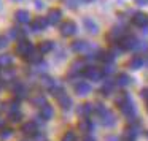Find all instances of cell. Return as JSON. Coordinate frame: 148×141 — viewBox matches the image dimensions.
Here are the masks:
<instances>
[{
	"label": "cell",
	"mask_w": 148,
	"mask_h": 141,
	"mask_svg": "<svg viewBox=\"0 0 148 141\" xmlns=\"http://www.w3.org/2000/svg\"><path fill=\"white\" fill-rule=\"evenodd\" d=\"M7 43H8L7 37H0V49L5 48V46H7Z\"/></svg>",
	"instance_id": "ab89813d"
},
{
	"label": "cell",
	"mask_w": 148,
	"mask_h": 141,
	"mask_svg": "<svg viewBox=\"0 0 148 141\" xmlns=\"http://www.w3.org/2000/svg\"><path fill=\"white\" fill-rule=\"evenodd\" d=\"M91 92V86L86 83V81H80V83L75 84V94L80 97H84Z\"/></svg>",
	"instance_id": "4fadbf2b"
},
{
	"label": "cell",
	"mask_w": 148,
	"mask_h": 141,
	"mask_svg": "<svg viewBox=\"0 0 148 141\" xmlns=\"http://www.w3.org/2000/svg\"><path fill=\"white\" fill-rule=\"evenodd\" d=\"M86 68V62L84 60H75L73 64H72L70 70H69V79H75L77 76H80V75H83V70Z\"/></svg>",
	"instance_id": "277c9868"
},
{
	"label": "cell",
	"mask_w": 148,
	"mask_h": 141,
	"mask_svg": "<svg viewBox=\"0 0 148 141\" xmlns=\"http://www.w3.org/2000/svg\"><path fill=\"white\" fill-rule=\"evenodd\" d=\"M42 56H43V54H42L40 51H35V49H34V51L29 54V57H27L26 60L29 62L30 65H40V64L43 62V60H42Z\"/></svg>",
	"instance_id": "d6986e66"
},
{
	"label": "cell",
	"mask_w": 148,
	"mask_h": 141,
	"mask_svg": "<svg viewBox=\"0 0 148 141\" xmlns=\"http://www.w3.org/2000/svg\"><path fill=\"white\" fill-rule=\"evenodd\" d=\"M11 64H13V57L10 54H0V67L8 68Z\"/></svg>",
	"instance_id": "f1b7e54d"
},
{
	"label": "cell",
	"mask_w": 148,
	"mask_h": 141,
	"mask_svg": "<svg viewBox=\"0 0 148 141\" xmlns=\"http://www.w3.org/2000/svg\"><path fill=\"white\" fill-rule=\"evenodd\" d=\"M113 71H115V67H113V64H107L105 67H103L102 73H103V76H108L110 73H113Z\"/></svg>",
	"instance_id": "e575fe53"
},
{
	"label": "cell",
	"mask_w": 148,
	"mask_h": 141,
	"mask_svg": "<svg viewBox=\"0 0 148 141\" xmlns=\"http://www.w3.org/2000/svg\"><path fill=\"white\" fill-rule=\"evenodd\" d=\"M116 105L121 109V113L129 119V122H137V111H135V105L132 102V98L129 97V94H121L116 100Z\"/></svg>",
	"instance_id": "6da1fadb"
},
{
	"label": "cell",
	"mask_w": 148,
	"mask_h": 141,
	"mask_svg": "<svg viewBox=\"0 0 148 141\" xmlns=\"http://www.w3.org/2000/svg\"><path fill=\"white\" fill-rule=\"evenodd\" d=\"M42 84H43L45 87H48V89H51L53 86H56V84H54V79H53L51 76H46V75H45V76H42Z\"/></svg>",
	"instance_id": "4dcf8cb0"
},
{
	"label": "cell",
	"mask_w": 148,
	"mask_h": 141,
	"mask_svg": "<svg viewBox=\"0 0 148 141\" xmlns=\"http://www.w3.org/2000/svg\"><path fill=\"white\" fill-rule=\"evenodd\" d=\"M108 141H119L118 136H108Z\"/></svg>",
	"instance_id": "ee69618b"
},
{
	"label": "cell",
	"mask_w": 148,
	"mask_h": 141,
	"mask_svg": "<svg viewBox=\"0 0 148 141\" xmlns=\"http://www.w3.org/2000/svg\"><path fill=\"white\" fill-rule=\"evenodd\" d=\"M124 32H126V27H123V26H115L112 30L108 32V40L110 41H118L119 38H121L123 35H124Z\"/></svg>",
	"instance_id": "9c48e42d"
},
{
	"label": "cell",
	"mask_w": 148,
	"mask_h": 141,
	"mask_svg": "<svg viewBox=\"0 0 148 141\" xmlns=\"http://www.w3.org/2000/svg\"><path fill=\"white\" fill-rule=\"evenodd\" d=\"M70 48L73 52H89V49L94 48V46H91L89 43H86L84 40H75V41H72Z\"/></svg>",
	"instance_id": "52a82bcc"
},
{
	"label": "cell",
	"mask_w": 148,
	"mask_h": 141,
	"mask_svg": "<svg viewBox=\"0 0 148 141\" xmlns=\"http://www.w3.org/2000/svg\"><path fill=\"white\" fill-rule=\"evenodd\" d=\"M137 2V5H147L148 3V0H135Z\"/></svg>",
	"instance_id": "7bdbcfd3"
},
{
	"label": "cell",
	"mask_w": 148,
	"mask_h": 141,
	"mask_svg": "<svg viewBox=\"0 0 148 141\" xmlns=\"http://www.w3.org/2000/svg\"><path fill=\"white\" fill-rule=\"evenodd\" d=\"M14 2H23V0H14Z\"/></svg>",
	"instance_id": "7dc6e473"
},
{
	"label": "cell",
	"mask_w": 148,
	"mask_h": 141,
	"mask_svg": "<svg viewBox=\"0 0 148 141\" xmlns=\"http://www.w3.org/2000/svg\"><path fill=\"white\" fill-rule=\"evenodd\" d=\"M53 48H54V43L53 41H42L38 45V51L42 52V54H46V52H51Z\"/></svg>",
	"instance_id": "83f0119b"
},
{
	"label": "cell",
	"mask_w": 148,
	"mask_h": 141,
	"mask_svg": "<svg viewBox=\"0 0 148 141\" xmlns=\"http://www.w3.org/2000/svg\"><path fill=\"white\" fill-rule=\"evenodd\" d=\"M35 7L38 8V10H42V8H43V3H42V0H35Z\"/></svg>",
	"instance_id": "b9f144b4"
},
{
	"label": "cell",
	"mask_w": 148,
	"mask_h": 141,
	"mask_svg": "<svg viewBox=\"0 0 148 141\" xmlns=\"http://www.w3.org/2000/svg\"><path fill=\"white\" fill-rule=\"evenodd\" d=\"M113 89H115V83H113L112 79H107L105 84L102 86V89H100V94H102L103 97H108L113 94Z\"/></svg>",
	"instance_id": "7402d4cb"
},
{
	"label": "cell",
	"mask_w": 148,
	"mask_h": 141,
	"mask_svg": "<svg viewBox=\"0 0 148 141\" xmlns=\"http://www.w3.org/2000/svg\"><path fill=\"white\" fill-rule=\"evenodd\" d=\"M138 133H140V127L137 125V122H134L132 125H129V127H127L124 136H126V140H127V141H134L135 136H137Z\"/></svg>",
	"instance_id": "9a60e30c"
},
{
	"label": "cell",
	"mask_w": 148,
	"mask_h": 141,
	"mask_svg": "<svg viewBox=\"0 0 148 141\" xmlns=\"http://www.w3.org/2000/svg\"><path fill=\"white\" fill-rule=\"evenodd\" d=\"M84 141H96L92 136H84Z\"/></svg>",
	"instance_id": "f6af8a7d"
},
{
	"label": "cell",
	"mask_w": 148,
	"mask_h": 141,
	"mask_svg": "<svg viewBox=\"0 0 148 141\" xmlns=\"http://www.w3.org/2000/svg\"><path fill=\"white\" fill-rule=\"evenodd\" d=\"M115 83L118 84V86H121V87H126V86H129V84H131V78H129L126 73H121V75H118V76H116Z\"/></svg>",
	"instance_id": "4316f807"
},
{
	"label": "cell",
	"mask_w": 148,
	"mask_h": 141,
	"mask_svg": "<svg viewBox=\"0 0 148 141\" xmlns=\"http://www.w3.org/2000/svg\"><path fill=\"white\" fill-rule=\"evenodd\" d=\"M100 122H102L105 127H113V125L116 124V116L113 114L112 111L107 109V113H103V114L100 116Z\"/></svg>",
	"instance_id": "7c38bea8"
},
{
	"label": "cell",
	"mask_w": 148,
	"mask_h": 141,
	"mask_svg": "<svg viewBox=\"0 0 148 141\" xmlns=\"http://www.w3.org/2000/svg\"><path fill=\"white\" fill-rule=\"evenodd\" d=\"M10 119L14 122L21 121V111H10Z\"/></svg>",
	"instance_id": "d590c367"
},
{
	"label": "cell",
	"mask_w": 148,
	"mask_h": 141,
	"mask_svg": "<svg viewBox=\"0 0 148 141\" xmlns=\"http://www.w3.org/2000/svg\"><path fill=\"white\" fill-rule=\"evenodd\" d=\"M132 24L137 27H140V29H143V27L148 26V14L142 13V11H137V13L132 14Z\"/></svg>",
	"instance_id": "ba28073f"
},
{
	"label": "cell",
	"mask_w": 148,
	"mask_h": 141,
	"mask_svg": "<svg viewBox=\"0 0 148 141\" xmlns=\"http://www.w3.org/2000/svg\"><path fill=\"white\" fill-rule=\"evenodd\" d=\"M23 133H26L27 136H34L35 133H38V125L35 124L34 121H29V122H26V124L23 125Z\"/></svg>",
	"instance_id": "5bb4252c"
},
{
	"label": "cell",
	"mask_w": 148,
	"mask_h": 141,
	"mask_svg": "<svg viewBox=\"0 0 148 141\" xmlns=\"http://www.w3.org/2000/svg\"><path fill=\"white\" fill-rule=\"evenodd\" d=\"M32 138H34L35 141H46V136H45L43 133H40V132H38V133H35Z\"/></svg>",
	"instance_id": "f35d334b"
},
{
	"label": "cell",
	"mask_w": 148,
	"mask_h": 141,
	"mask_svg": "<svg viewBox=\"0 0 148 141\" xmlns=\"http://www.w3.org/2000/svg\"><path fill=\"white\" fill-rule=\"evenodd\" d=\"M24 33H26V30L23 29V27H13V29L8 32V37L13 40H21L24 37Z\"/></svg>",
	"instance_id": "d4e9b609"
},
{
	"label": "cell",
	"mask_w": 148,
	"mask_h": 141,
	"mask_svg": "<svg viewBox=\"0 0 148 141\" xmlns=\"http://www.w3.org/2000/svg\"><path fill=\"white\" fill-rule=\"evenodd\" d=\"M94 109H96V113H97L99 116H102L103 113H107V108L102 105V103H97V105H96V108H94Z\"/></svg>",
	"instance_id": "8d00e7d4"
},
{
	"label": "cell",
	"mask_w": 148,
	"mask_h": 141,
	"mask_svg": "<svg viewBox=\"0 0 148 141\" xmlns=\"http://www.w3.org/2000/svg\"><path fill=\"white\" fill-rule=\"evenodd\" d=\"M58 102H59V105H61L62 109H70L72 108V98L67 94H62L61 97H58Z\"/></svg>",
	"instance_id": "cb8c5ba5"
},
{
	"label": "cell",
	"mask_w": 148,
	"mask_h": 141,
	"mask_svg": "<svg viewBox=\"0 0 148 141\" xmlns=\"http://www.w3.org/2000/svg\"><path fill=\"white\" fill-rule=\"evenodd\" d=\"M92 111H94L92 103H83V105H80V108H78V114L83 116V117H88Z\"/></svg>",
	"instance_id": "603a6c76"
},
{
	"label": "cell",
	"mask_w": 148,
	"mask_h": 141,
	"mask_svg": "<svg viewBox=\"0 0 148 141\" xmlns=\"http://www.w3.org/2000/svg\"><path fill=\"white\" fill-rule=\"evenodd\" d=\"M83 24H84V27H86L88 32L92 33V35H96V33L99 32V27H97V24L94 22L91 18H84V19H83Z\"/></svg>",
	"instance_id": "44dd1931"
},
{
	"label": "cell",
	"mask_w": 148,
	"mask_h": 141,
	"mask_svg": "<svg viewBox=\"0 0 148 141\" xmlns=\"http://www.w3.org/2000/svg\"><path fill=\"white\" fill-rule=\"evenodd\" d=\"M13 135V128L10 127H0V138H8Z\"/></svg>",
	"instance_id": "836d02e7"
},
{
	"label": "cell",
	"mask_w": 148,
	"mask_h": 141,
	"mask_svg": "<svg viewBox=\"0 0 148 141\" xmlns=\"http://www.w3.org/2000/svg\"><path fill=\"white\" fill-rule=\"evenodd\" d=\"M46 103H48V102H46V98L43 95H38V97H35V98L32 100V105L34 106H38V108H42L43 105H46Z\"/></svg>",
	"instance_id": "1f68e13d"
},
{
	"label": "cell",
	"mask_w": 148,
	"mask_h": 141,
	"mask_svg": "<svg viewBox=\"0 0 148 141\" xmlns=\"http://www.w3.org/2000/svg\"><path fill=\"white\" fill-rule=\"evenodd\" d=\"M46 27H48L46 18H35V21H32V32H35V33L43 32Z\"/></svg>",
	"instance_id": "8fae6325"
},
{
	"label": "cell",
	"mask_w": 148,
	"mask_h": 141,
	"mask_svg": "<svg viewBox=\"0 0 148 141\" xmlns=\"http://www.w3.org/2000/svg\"><path fill=\"white\" fill-rule=\"evenodd\" d=\"M83 3H91V2H94V0H81Z\"/></svg>",
	"instance_id": "bcb514c9"
},
{
	"label": "cell",
	"mask_w": 148,
	"mask_h": 141,
	"mask_svg": "<svg viewBox=\"0 0 148 141\" xmlns=\"http://www.w3.org/2000/svg\"><path fill=\"white\" fill-rule=\"evenodd\" d=\"M140 95H142V98H145V100L148 102V87H147V89H142Z\"/></svg>",
	"instance_id": "60d3db41"
},
{
	"label": "cell",
	"mask_w": 148,
	"mask_h": 141,
	"mask_svg": "<svg viewBox=\"0 0 148 141\" xmlns=\"http://www.w3.org/2000/svg\"><path fill=\"white\" fill-rule=\"evenodd\" d=\"M40 117L45 119V121H49V119L54 117V109H53L51 105H43L42 108H40Z\"/></svg>",
	"instance_id": "e0dca14e"
},
{
	"label": "cell",
	"mask_w": 148,
	"mask_h": 141,
	"mask_svg": "<svg viewBox=\"0 0 148 141\" xmlns=\"http://www.w3.org/2000/svg\"><path fill=\"white\" fill-rule=\"evenodd\" d=\"M147 109H148V103H147Z\"/></svg>",
	"instance_id": "c3c4849f"
},
{
	"label": "cell",
	"mask_w": 148,
	"mask_h": 141,
	"mask_svg": "<svg viewBox=\"0 0 148 141\" xmlns=\"http://www.w3.org/2000/svg\"><path fill=\"white\" fill-rule=\"evenodd\" d=\"M59 32L64 37L75 35V33H77V24H75L73 21H64V22L61 24V27H59Z\"/></svg>",
	"instance_id": "5b68a950"
},
{
	"label": "cell",
	"mask_w": 148,
	"mask_h": 141,
	"mask_svg": "<svg viewBox=\"0 0 148 141\" xmlns=\"http://www.w3.org/2000/svg\"><path fill=\"white\" fill-rule=\"evenodd\" d=\"M34 49L35 48H34V45L29 41V40L21 38L19 41H18V45H16V54L19 56V57H23V59H27Z\"/></svg>",
	"instance_id": "7a4b0ae2"
},
{
	"label": "cell",
	"mask_w": 148,
	"mask_h": 141,
	"mask_svg": "<svg viewBox=\"0 0 148 141\" xmlns=\"http://www.w3.org/2000/svg\"><path fill=\"white\" fill-rule=\"evenodd\" d=\"M13 94L18 97V98H26L27 97V87L24 86L23 83H16L13 86Z\"/></svg>",
	"instance_id": "ac0fdd59"
},
{
	"label": "cell",
	"mask_w": 148,
	"mask_h": 141,
	"mask_svg": "<svg viewBox=\"0 0 148 141\" xmlns=\"http://www.w3.org/2000/svg\"><path fill=\"white\" fill-rule=\"evenodd\" d=\"M14 18H16V21L19 24H29L30 22V14H29V11H26V10H19V11H16V14H14Z\"/></svg>",
	"instance_id": "ffe728a7"
},
{
	"label": "cell",
	"mask_w": 148,
	"mask_h": 141,
	"mask_svg": "<svg viewBox=\"0 0 148 141\" xmlns=\"http://www.w3.org/2000/svg\"><path fill=\"white\" fill-rule=\"evenodd\" d=\"M143 65H145V60L140 56H135V57H132L131 60H129V67H131L132 70H138V68H142Z\"/></svg>",
	"instance_id": "484cf974"
},
{
	"label": "cell",
	"mask_w": 148,
	"mask_h": 141,
	"mask_svg": "<svg viewBox=\"0 0 148 141\" xmlns=\"http://www.w3.org/2000/svg\"><path fill=\"white\" fill-rule=\"evenodd\" d=\"M78 127H80V130H81V132H86V133H88V132H92L94 125H92V122H91L88 117H84L83 121L80 122V125H78Z\"/></svg>",
	"instance_id": "f546056e"
},
{
	"label": "cell",
	"mask_w": 148,
	"mask_h": 141,
	"mask_svg": "<svg viewBox=\"0 0 148 141\" xmlns=\"http://www.w3.org/2000/svg\"><path fill=\"white\" fill-rule=\"evenodd\" d=\"M138 40L135 38L134 35H123L118 41H115V45L118 46L121 51H127V49H134L135 45H137Z\"/></svg>",
	"instance_id": "3957f363"
},
{
	"label": "cell",
	"mask_w": 148,
	"mask_h": 141,
	"mask_svg": "<svg viewBox=\"0 0 148 141\" xmlns=\"http://www.w3.org/2000/svg\"><path fill=\"white\" fill-rule=\"evenodd\" d=\"M96 59L97 60H100L102 64H113V60H115V56H113L112 51H97L96 54Z\"/></svg>",
	"instance_id": "30bf717a"
},
{
	"label": "cell",
	"mask_w": 148,
	"mask_h": 141,
	"mask_svg": "<svg viewBox=\"0 0 148 141\" xmlns=\"http://www.w3.org/2000/svg\"><path fill=\"white\" fill-rule=\"evenodd\" d=\"M64 2H65V5H67L69 8H72V10L78 7V0H64Z\"/></svg>",
	"instance_id": "74e56055"
},
{
	"label": "cell",
	"mask_w": 148,
	"mask_h": 141,
	"mask_svg": "<svg viewBox=\"0 0 148 141\" xmlns=\"http://www.w3.org/2000/svg\"><path fill=\"white\" fill-rule=\"evenodd\" d=\"M62 141H77V135L73 130H69L62 135Z\"/></svg>",
	"instance_id": "d6a6232c"
},
{
	"label": "cell",
	"mask_w": 148,
	"mask_h": 141,
	"mask_svg": "<svg viewBox=\"0 0 148 141\" xmlns=\"http://www.w3.org/2000/svg\"><path fill=\"white\" fill-rule=\"evenodd\" d=\"M83 75L88 78V79H91V81H99V79L103 78L102 70H99L97 67H86L83 70Z\"/></svg>",
	"instance_id": "8992f818"
},
{
	"label": "cell",
	"mask_w": 148,
	"mask_h": 141,
	"mask_svg": "<svg viewBox=\"0 0 148 141\" xmlns=\"http://www.w3.org/2000/svg\"><path fill=\"white\" fill-rule=\"evenodd\" d=\"M61 18H62L61 10H58V8H53V10H49V11H48L46 21H48V24H58L59 21H61Z\"/></svg>",
	"instance_id": "2e32d148"
}]
</instances>
